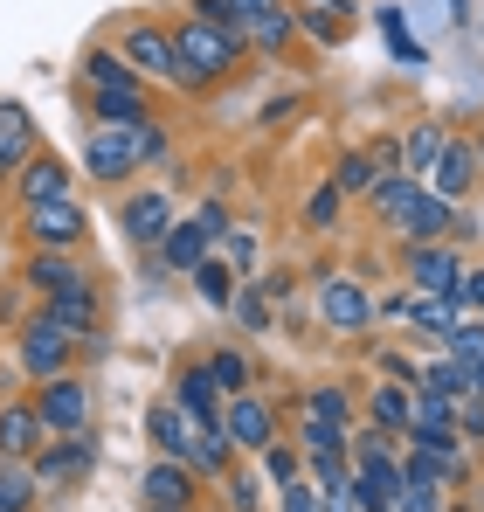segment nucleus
I'll list each match as a JSON object with an SVG mask.
<instances>
[{
	"label": "nucleus",
	"mask_w": 484,
	"mask_h": 512,
	"mask_svg": "<svg viewBox=\"0 0 484 512\" xmlns=\"http://www.w3.org/2000/svg\"><path fill=\"white\" fill-rule=\"evenodd\" d=\"M222 429H229L236 450H270V443H277V416H270V402L249 395V388L222 402Z\"/></svg>",
	"instance_id": "9d476101"
},
{
	"label": "nucleus",
	"mask_w": 484,
	"mask_h": 512,
	"mask_svg": "<svg viewBox=\"0 0 484 512\" xmlns=\"http://www.w3.org/2000/svg\"><path fill=\"white\" fill-rule=\"evenodd\" d=\"M28 243L35 250H77L83 236H90V215L77 208V194H63V201H42V208H28Z\"/></svg>",
	"instance_id": "39448f33"
},
{
	"label": "nucleus",
	"mask_w": 484,
	"mask_h": 512,
	"mask_svg": "<svg viewBox=\"0 0 484 512\" xmlns=\"http://www.w3.org/2000/svg\"><path fill=\"white\" fill-rule=\"evenodd\" d=\"M42 312L63 326V333H77V340H90L97 333V291L90 284H77V291H56V298H42Z\"/></svg>",
	"instance_id": "5701e85b"
},
{
	"label": "nucleus",
	"mask_w": 484,
	"mask_h": 512,
	"mask_svg": "<svg viewBox=\"0 0 484 512\" xmlns=\"http://www.w3.org/2000/svg\"><path fill=\"white\" fill-rule=\"evenodd\" d=\"M77 187V167H63L56 153H28V167L14 173V194H21V208H42V201H63Z\"/></svg>",
	"instance_id": "f8f14e48"
},
{
	"label": "nucleus",
	"mask_w": 484,
	"mask_h": 512,
	"mask_svg": "<svg viewBox=\"0 0 484 512\" xmlns=\"http://www.w3.org/2000/svg\"><path fill=\"white\" fill-rule=\"evenodd\" d=\"M194 291H201V305H215V312H229L236 305V291H242V277L222 263V256H208L201 270H194Z\"/></svg>",
	"instance_id": "c756f323"
},
{
	"label": "nucleus",
	"mask_w": 484,
	"mask_h": 512,
	"mask_svg": "<svg viewBox=\"0 0 484 512\" xmlns=\"http://www.w3.org/2000/svg\"><path fill=\"white\" fill-rule=\"evenodd\" d=\"M70 353H77V333H63L49 312H35V319L21 326V367H28L35 381H49V374H70Z\"/></svg>",
	"instance_id": "20e7f679"
},
{
	"label": "nucleus",
	"mask_w": 484,
	"mask_h": 512,
	"mask_svg": "<svg viewBox=\"0 0 484 512\" xmlns=\"http://www.w3.org/2000/svg\"><path fill=\"white\" fill-rule=\"evenodd\" d=\"M284 512H325V492L305 485V478H291V485H284Z\"/></svg>",
	"instance_id": "a18cd8bd"
},
{
	"label": "nucleus",
	"mask_w": 484,
	"mask_h": 512,
	"mask_svg": "<svg viewBox=\"0 0 484 512\" xmlns=\"http://www.w3.org/2000/svg\"><path fill=\"white\" fill-rule=\"evenodd\" d=\"M408 277L422 284V291H443V298H457V284H464V263L450 243H408Z\"/></svg>",
	"instance_id": "2eb2a0df"
},
{
	"label": "nucleus",
	"mask_w": 484,
	"mask_h": 512,
	"mask_svg": "<svg viewBox=\"0 0 484 512\" xmlns=\"http://www.w3.org/2000/svg\"><path fill=\"white\" fill-rule=\"evenodd\" d=\"M0 512H21V506H14V499H7V492H0Z\"/></svg>",
	"instance_id": "3c124183"
},
{
	"label": "nucleus",
	"mask_w": 484,
	"mask_h": 512,
	"mask_svg": "<svg viewBox=\"0 0 484 512\" xmlns=\"http://www.w3.org/2000/svg\"><path fill=\"white\" fill-rule=\"evenodd\" d=\"M208 250H215V236H208V229H201V222L187 215V222H173V229H166L160 263H166V270H187V277H194V270L208 263Z\"/></svg>",
	"instance_id": "6ab92c4d"
},
{
	"label": "nucleus",
	"mask_w": 484,
	"mask_h": 512,
	"mask_svg": "<svg viewBox=\"0 0 484 512\" xmlns=\"http://www.w3.org/2000/svg\"><path fill=\"white\" fill-rule=\"evenodd\" d=\"M319 319L332 326V333H367L374 326V298L353 284V277H319Z\"/></svg>",
	"instance_id": "0eeeda50"
},
{
	"label": "nucleus",
	"mask_w": 484,
	"mask_h": 512,
	"mask_svg": "<svg viewBox=\"0 0 484 512\" xmlns=\"http://www.w3.org/2000/svg\"><path fill=\"white\" fill-rule=\"evenodd\" d=\"M139 492H146V506L187 512V506H194V464H187V457H153L146 478H139Z\"/></svg>",
	"instance_id": "4468645a"
},
{
	"label": "nucleus",
	"mask_w": 484,
	"mask_h": 512,
	"mask_svg": "<svg viewBox=\"0 0 484 512\" xmlns=\"http://www.w3.org/2000/svg\"><path fill=\"white\" fill-rule=\"evenodd\" d=\"M443 14H450V21H464V14H471V0H443Z\"/></svg>",
	"instance_id": "8fccbe9b"
},
{
	"label": "nucleus",
	"mask_w": 484,
	"mask_h": 512,
	"mask_svg": "<svg viewBox=\"0 0 484 512\" xmlns=\"http://www.w3.org/2000/svg\"><path fill=\"white\" fill-rule=\"evenodd\" d=\"M208 374L222 381V395H242V388H249V360H242L236 346H215V353H208Z\"/></svg>",
	"instance_id": "e433bc0d"
},
{
	"label": "nucleus",
	"mask_w": 484,
	"mask_h": 512,
	"mask_svg": "<svg viewBox=\"0 0 484 512\" xmlns=\"http://www.w3.org/2000/svg\"><path fill=\"white\" fill-rule=\"evenodd\" d=\"M173 49H180V63H187V84H180V90H208V84H222L242 56H249V35H229V28L187 14V21L173 28Z\"/></svg>",
	"instance_id": "f257e3e1"
},
{
	"label": "nucleus",
	"mask_w": 484,
	"mask_h": 512,
	"mask_svg": "<svg viewBox=\"0 0 484 512\" xmlns=\"http://www.w3.org/2000/svg\"><path fill=\"white\" fill-rule=\"evenodd\" d=\"M436 153H443V132H436V125H415V132L402 139V173H429Z\"/></svg>",
	"instance_id": "72a5a7b5"
},
{
	"label": "nucleus",
	"mask_w": 484,
	"mask_h": 512,
	"mask_svg": "<svg viewBox=\"0 0 484 512\" xmlns=\"http://www.w3.org/2000/svg\"><path fill=\"white\" fill-rule=\"evenodd\" d=\"M339 208H346V187H339V180H325L319 194L305 201V229H339Z\"/></svg>",
	"instance_id": "c9c22d12"
},
{
	"label": "nucleus",
	"mask_w": 484,
	"mask_h": 512,
	"mask_svg": "<svg viewBox=\"0 0 484 512\" xmlns=\"http://www.w3.org/2000/svg\"><path fill=\"white\" fill-rule=\"evenodd\" d=\"M118 229H125V243H139V250H160L166 229H173V194H166V187H146V194H132V201L118 208Z\"/></svg>",
	"instance_id": "1a4fd4ad"
},
{
	"label": "nucleus",
	"mask_w": 484,
	"mask_h": 512,
	"mask_svg": "<svg viewBox=\"0 0 484 512\" xmlns=\"http://www.w3.org/2000/svg\"><path fill=\"white\" fill-rule=\"evenodd\" d=\"M408 319H415L422 333L450 340V333L464 326V305H457V298H443V291H415V298H408Z\"/></svg>",
	"instance_id": "b1692460"
},
{
	"label": "nucleus",
	"mask_w": 484,
	"mask_h": 512,
	"mask_svg": "<svg viewBox=\"0 0 484 512\" xmlns=\"http://www.w3.org/2000/svg\"><path fill=\"white\" fill-rule=\"evenodd\" d=\"M298 464H305V450H284V443H270V450H263V478H277V485H291V478H298Z\"/></svg>",
	"instance_id": "a19ab883"
},
{
	"label": "nucleus",
	"mask_w": 484,
	"mask_h": 512,
	"mask_svg": "<svg viewBox=\"0 0 484 512\" xmlns=\"http://www.w3.org/2000/svg\"><path fill=\"white\" fill-rule=\"evenodd\" d=\"M42 436H49V423H42L35 402H7V409H0V457H21V464H28V457L42 450Z\"/></svg>",
	"instance_id": "f3484780"
},
{
	"label": "nucleus",
	"mask_w": 484,
	"mask_h": 512,
	"mask_svg": "<svg viewBox=\"0 0 484 512\" xmlns=\"http://www.w3.org/2000/svg\"><path fill=\"white\" fill-rule=\"evenodd\" d=\"M367 409H374V429H388V436H408V423H415V388H374L367 395Z\"/></svg>",
	"instance_id": "a878e982"
},
{
	"label": "nucleus",
	"mask_w": 484,
	"mask_h": 512,
	"mask_svg": "<svg viewBox=\"0 0 484 512\" xmlns=\"http://www.w3.org/2000/svg\"><path fill=\"white\" fill-rule=\"evenodd\" d=\"M83 77H90V90H132L139 84V70L125 56H111V49H90L83 56Z\"/></svg>",
	"instance_id": "2f4dec72"
},
{
	"label": "nucleus",
	"mask_w": 484,
	"mask_h": 512,
	"mask_svg": "<svg viewBox=\"0 0 484 512\" xmlns=\"http://www.w3.org/2000/svg\"><path fill=\"white\" fill-rule=\"evenodd\" d=\"M408 436H422V443H457V402L436 395V388H415V423H408Z\"/></svg>",
	"instance_id": "4be33fe9"
},
{
	"label": "nucleus",
	"mask_w": 484,
	"mask_h": 512,
	"mask_svg": "<svg viewBox=\"0 0 484 512\" xmlns=\"http://www.w3.org/2000/svg\"><path fill=\"white\" fill-rule=\"evenodd\" d=\"M194 222H201V229H208V236H215V243H222V236H229V229H236V222H229V208H222V201H201V208H194Z\"/></svg>",
	"instance_id": "49530a36"
},
{
	"label": "nucleus",
	"mask_w": 484,
	"mask_h": 512,
	"mask_svg": "<svg viewBox=\"0 0 484 512\" xmlns=\"http://www.w3.org/2000/svg\"><path fill=\"white\" fill-rule=\"evenodd\" d=\"M478 167H484V146H478Z\"/></svg>",
	"instance_id": "864d4df0"
},
{
	"label": "nucleus",
	"mask_w": 484,
	"mask_h": 512,
	"mask_svg": "<svg viewBox=\"0 0 484 512\" xmlns=\"http://www.w3.org/2000/svg\"><path fill=\"white\" fill-rule=\"evenodd\" d=\"M450 353H457V360H471V367H478V360H484V319H464V326H457V333H450Z\"/></svg>",
	"instance_id": "37998d69"
},
{
	"label": "nucleus",
	"mask_w": 484,
	"mask_h": 512,
	"mask_svg": "<svg viewBox=\"0 0 484 512\" xmlns=\"http://www.w3.org/2000/svg\"><path fill=\"white\" fill-rule=\"evenodd\" d=\"M381 173H395L381 153H346V160L332 167V180H339L346 194H374V180H381Z\"/></svg>",
	"instance_id": "473e14b6"
},
{
	"label": "nucleus",
	"mask_w": 484,
	"mask_h": 512,
	"mask_svg": "<svg viewBox=\"0 0 484 512\" xmlns=\"http://www.w3.org/2000/svg\"><path fill=\"white\" fill-rule=\"evenodd\" d=\"M83 173H90V180H132V173H139V125H90V139H83Z\"/></svg>",
	"instance_id": "f03ea898"
},
{
	"label": "nucleus",
	"mask_w": 484,
	"mask_h": 512,
	"mask_svg": "<svg viewBox=\"0 0 484 512\" xmlns=\"http://www.w3.org/2000/svg\"><path fill=\"white\" fill-rule=\"evenodd\" d=\"M215 250H222V263H229L236 277H249V270H256V236H249V229H229Z\"/></svg>",
	"instance_id": "58836bf2"
},
{
	"label": "nucleus",
	"mask_w": 484,
	"mask_h": 512,
	"mask_svg": "<svg viewBox=\"0 0 484 512\" xmlns=\"http://www.w3.org/2000/svg\"><path fill=\"white\" fill-rule=\"evenodd\" d=\"M229 506L236 512H263V478H256V471H236V478H229Z\"/></svg>",
	"instance_id": "79ce46f5"
},
{
	"label": "nucleus",
	"mask_w": 484,
	"mask_h": 512,
	"mask_svg": "<svg viewBox=\"0 0 484 512\" xmlns=\"http://www.w3.org/2000/svg\"><path fill=\"white\" fill-rule=\"evenodd\" d=\"M381 42H388V56H395L402 70H422V63H429V49L408 35V21H402V7H395V0L381 7Z\"/></svg>",
	"instance_id": "c85d7f7f"
},
{
	"label": "nucleus",
	"mask_w": 484,
	"mask_h": 512,
	"mask_svg": "<svg viewBox=\"0 0 484 512\" xmlns=\"http://www.w3.org/2000/svg\"><path fill=\"white\" fill-rule=\"evenodd\" d=\"M270 305H277V298H270L263 284H249V277H242V291H236V305H229V312H236L249 333H270Z\"/></svg>",
	"instance_id": "f704fd0d"
},
{
	"label": "nucleus",
	"mask_w": 484,
	"mask_h": 512,
	"mask_svg": "<svg viewBox=\"0 0 484 512\" xmlns=\"http://www.w3.org/2000/svg\"><path fill=\"white\" fill-rule=\"evenodd\" d=\"M35 409H42L49 436H77V429H90V388H83L77 374H49L35 388Z\"/></svg>",
	"instance_id": "423d86ee"
},
{
	"label": "nucleus",
	"mask_w": 484,
	"mask_h": 512,
	"mask_svg": "<svg viewBox=\"0 0 484 512\" xmlns=\"http://www.w3.org/2000/svg\"><path fill=\"white\" fill-rule=\"evenodd\" d=\"M229 7H236V14H242V35H249V21H256L263 7H277V0H229Z\"/></svg>",
	"instance_id": "09e8293b"
},
{
	"label": "nucleus",
	"mask_w": 484,
	"mask_h": 512,
	"mask_svg": "<svg viewBox=\"0 0 484 512\" xmlns=\"http://www.w3.org/2000/svg\"><path fill=\"white\" fill-rule=\"evenodd\" d=\"M28 153H35V118H28V104H0V180L28 167Z\"/></svg>",
	"instance_id": "aec40b11"
},
{
	"label": "nucleus",
	"mask_w": 484,
	"mask_h": 512,
	"mask_svg": "<svg viewBox=\"0 0 484 512\" xmlns=\"http://www.w3.org/2000/svg\"><path fill=\"white\" fill-rule=\"evenodd\" d=\"M291 35H298V21H291V7H284V0H277V7H263V14L249 21V49H263V56H277Z\"/></svg>",
	"instance_id": "7c9ffc66"
},
{
	"label": "nucleus",
	"mask_w": 484,
	"mask_h": 512,
	"mask_svg": "<svg viewBox=\"0 0 484 512\" xmlns=\"http://www.w3.org/2000/svg\"><path fill=\"white\" fill-rule=\"evenodd\" d=\"M478 173H484V167H478V146H471V139H443V153H436V167H429V194L464 201Z\"/></svg>",
	"instance_id": "ddd939ff"
},
{
	"label": "nucleus",
	"mask_w": 484,
	"mask_h": 512,
	"mask_svg": "<svg viewBox=\"0 0 484 512\" xmlns=\"http://www.w3.org/2000/svg\"><path fill=\"white\" fill-rule=\"evenodd\" d=\"M194 436H201V429H194V416H187L173 395L146 409V443H153L160 457H187V443H194Z\"/></svg>",
	"instance_id": "a211bd4d"
},
{
	"label": "nucleus",
	"mask_w": 484,
	"mask_h": 512,
	"mask_svg": "<svg viewBox=\"0 0 484 512\" xmlns=\"http://www.w3.org/2000/svg\"><path fill=\"white\" fill-rule=\"evenodd\" d=\"M422 388H436V395L464 402V395H478V374H471V360L443 353V360H429V367H422Z\"/></svg>",
	"instance_id": "bb28decb"
},
{
	"label": "nucleus",
	"mask_w": 484,
	"mask_h": 512,
	"mask_svg": "<svg viewBox=\"0 0 484 512\" xmlns=\"http://www.w3.org/2000/svg\"><path fill=\"white\" fill-rule=\"evenodd\" d=\"M146 512H173V506H146Z\"/></svg>",
	"instance_id": "603ef678"
},
{
	"label": "nucleus",
	"mask_w": 484,
	"mask_h": 512,
	"mask_svg": "<svg viewBox=\"0 0 484 512\" xmlns=\"http://www.w3.org/2000/svg\"><path fill=\"white\" fill-rule=\"evenodd\" d=\"M139 77H153V84H187V63H180V49H173V35L153 28V21H139V28H125V49H118Z\"/></svg>",
	"instance_id": "7ed1b4c3"
},
{
	"label": "nucleus",
	"mask_w": 484,
	"mask_h": 512,
	"mask_svg": "<svg viewBox=\"0 0 484 512\" xmlns=\"http://www.w3.org/2000/svg\"><path fill=\"white\" fill-rule=\"evenodd\" d=\"M305 416H312V423H353V402H346V388H312V395H305Z\"/></svg>",
	"instance_id": "4c0bfd02"
},
{
	"label": "nucleus",
	"mask_w": 484,
	"mask_h": 512,
	"mask_svg": "<svg viewBox=\"0 0 484 512\" xmlns=\"http://www.w3.org/2000/svg\"><path fill=\"white\" fill-rule=\"evenodd\" d=\"M90 111H97V125H139V118H153L146 84H132V90H97V97H90Z\"/></svg>",
	"instance_id": "393cba45"
},
{
	"label": "nucleus",
	"mask_w": 484,
	"mask_h": 512,
	"mask_svg": "<svg viewBox=\"0 0 484 512\" xmlns=\"http://www.w3.org/2000/svg\"><path fill=\"white\" fill-rule=\"evenodd\" d=\"M77 284H90V277L70 263V250H35L28 256V291H35V298H56V291H77Z\"/></svg>",
	"instance_id": "412c9836"
},
{
	"label": "nucleus",
	"mask_w": 484,
	"mask_h": 512,
	"mask_svg": "<svg viewBox=\"0 0 484 512\" xmlns=\"http://www.w3.org/2000/svg\"><path fill=\"white\" fill-rule=\"evenodd\" d=\"M457 305H464V312H484V270H464V284H457Z\"/></svg>",
	"instance_id": "de8ad7c7"
},
{
	"label": "nucleus",
	"mask_w": 484,
	"mask_h": 512,
	"mask_svg": "<svg viewBox=\"0 0 484 512\" xmlns=\"http://www.w3.org/2000/svg\"><path fill=\"white\" fill-rule=\"evenodd\" d=\"M28 464H35V485L56 492V485H70V478H83L97 464V443H90V429H77V436H56L49 450H35Z\"/></svg>",
	"instance_id": "6e6552de"
},
{
	"label": "nucleus",
	"mask_w": 484,
	"mask_h": 512,
	"mask_svg": "<svg viewBox=\"0 0 484 512\" xmlns=\"http://www.w3.org/2000/svg\"><path fill=\"white\" fill-rule=\"evenodd\" d=\"M166 153H173V146H166V132L153 125V118H139V167H160Z\"/></svg>",
	"instance_id": "c03bdc74"
},
{
	"label": "nucleus",
	"mask_w": 484,
	"mask_h": 512,
	"mask_svg": "<svg viewBox=\"0 0 484 512\" xmlns=\"http://www.w3.org/2000/svg\"><path fill=\"white\" fill-rule=\"evenodd\" d=\"M443 499H450V485H422V478H408L395 512H443Z\"/></svg>",
	"instance_id": "ea45409f"
},
{
	"label": "nucleus",
	"mask_w": 484,
	"mask_h": 512,
	"mask_svg": "<svg viewBox=\"0 0 484 512\" xmlns=\"http://www.w3.org/2000/svg\"><path fill=\"white\" fill-rule=\"evenodd\" d=\"M229 457H236L229 429H201V436L187 443V464H194V478H229Z\"/></svg>",
	"instance_id": "cd10ccee"
},
{
	"label": "nucleus",
	"mask_w": 484,
	"mask_h": 512,
	"mask_svg": "<svg viewBox=\"0 0 484 512\" xmlns=\"http://www.w3.org/2000/svg\"><path fill=\"white\" fill-rule=\"evenodd\" d=\"M367 201H374V215H381L388 229H402L408 215L429 201V187H422V173H402V167H395V173H381V180H374V194H367Z\"/></svg>",
	"instance_id": "dca6fc26"
},
{
	"label": "nucleus",
	"mask_w": 484,
	"mask_h": 512,
	"mask_svg": "<svg viewBox=\"0 0 484 512\" xmlns=\"http://www.w3.org/2000/svg\"><path fill=\"white\" fill-rule=\"evenodd\" d=\"M173 402L194 416V429H222V402H229V395H222V381H215L208 360H201V367H180V374H173Z\"/></svg>",
	"instance_id": "9b49d317"
}]
</instances>
